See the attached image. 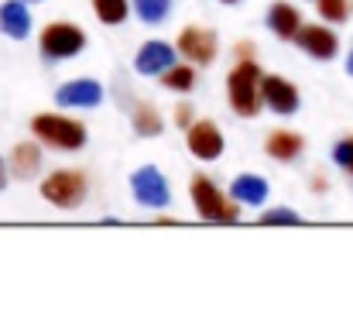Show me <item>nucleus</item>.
<instances>
[{
    "mask_svg": "<svg viewBox=\"0 0 353 336\" xmlns=\"http://www.w3.org/2000/svg\"><path fill=\"white\" fill-rule=\"evenodd\" d=\"M38 165H41L38 144H31V141L14 144V151H10V172H14L17 179H31V175L38 172Z\"/></svg>",
    "mask_w": 353,
    "mask_h": 336,
    "instance_id": "2eb2a0df",
    "label": "nucleus"
},
{
    "mask_svg": "<svg viewBox=\"0 0 353 336\" xmlns=\"http://www.w3.org/2000/svg\"><path fill=\"white\" fill-rule=\"evenodd\" d=\"M172 62H175V52H172L165 41H148V45L137 52L134 69H137L141 76H161V72L172 69Z\"/></svg>",
    "mask_w": 353,
    "mask_h": 336,
    "instance_id": "f8f14e48",
    "label": "nucleus"
},
{
    "mask_svg": "<svg viewBox=\"0 0 353 336\" xmlns=\"http://www.w3.org/2000/svg\"><path fill=\"white\" fill-rule=\"evenodd\" d=\"M189 192H192V206L203 220H210V224H236L240 220V206L234 203V196L227 199L206 175H196L189 182Z\"/></svg>",
    "mask_w": 353,
    "mask_h": 336,
    "instance_id": "f03ea898",
    "label": "nucleus"
},
{
    "mask_svg": "<svg viewBox=\"0 0 353 336\" xmlns=\"http://www.w3.org/2000/svg\"><path fill=\"white\" fill-rule=\"evenodd\" d=\"M31 130H34L38 141L62 148V151H79L86 144V127L79 120H69V117H59V113H38L31 120Z\"/></svg>",
    "mask_w": 353,
    "mask_h": 336,
    "instance_id": "7ed1b4c3",
    "label": "nucleus"
},
{
    "mask_svg": "<svg viewBox=\"0 0 353 336\" xmlns=\"http://www.w3.org/2000/svg\"><path fill=\"white\" fill-rule=\"evenodd\" d=\"M319 14H323L326 21L340 24V21H347V14H350V3H347V0H319Z\"/></svg>",
    "mask_w": 353,
    "mask_h": 336,
    "instance_id": "4be33fe9",
    "label": "nucleus"
},
{
    "mask_svg": "<svg viewBox=\"0 0 353 336\" xmlns=\"http://www.w3.org/2000/svg\"><path fill=\"white\" fill-rule=\"evenodd\" d=\"M333 161L340 165V168H347L353 175V137H343L336 148H333Z\"/></svg>",
    "mask_w": 353,
    "mask_h": 336,
    "instance_id": "5701e85b",
    "label": "nucleus"
},
{
    "mask_svg": "<svg viewBox=\"0 0 353 336\" xmlns=\"http://www.w3.org/2000/svg\"><path fill=\"white\" fill-rule=\"evenodd\" d=\"M130 189L137 196V203L151 206V210H161L168 206V186H165V175L154 168V165H144L130 175Z\"/></svg>",
    "mask_w": 353,
    "mask_h": 336,
    "instance_id": "423d86ee",
    "label": "nucleus"
},
{
    "mask_svg": "<svg viewBox=\"0 0 353 336\" xmlns=\"http://www.w3.org/2000/svg\"><path fill=\"white\" fill-rule=\"evenodd\" d=\"M179 52L189 59V62H199V66H210L216 59V34L210 28H185L179 34Z\"/></svg>",
    "mask_w": 353,
    "mask_h": 336,
    "instance_id": "0eeeda50",
    "label": "nucleus"
},
{
    "mask_svg": "<svg viewBox=\"0 0 353 336\" xmlns=\"http://www.w3.org/2000/svg\"><path fill=\"white\" fill-rule=\"evenodd\" d=\"M103 100V86L97 79H72L55 93L59 107H97Z\"/></svg>",
    "mask_w": 353,
    "mask_h": 336,
    "instance_id": "9d476101",
    "label": "nucleus"
},
{
    "mask_svg": "<svg viewBox=\"0 0 353 336\" xmlns=\"http://www.w3.org/2000/svg\"><path fill=\"white\" fill-rule=\"evenodd\" d=\"M175 123H182V127H192V110H189L185 103L175 110Z\"/></svg>",
    "mask_w": 353,
    "mask_h": 336,
    "instance_id": "393cba45",
    "label": "nucleus"
},
{
    "mask_svg": "<svg viewBox=\"0 0 353 336\" xmlns=\"http://www.w3.org/2000/svg\"><path fill=\"white\" fill-rule=\"evenodd\" d=\"M261 224H264V226H274V224H299V213H292V210H268V213L261 217Z\"/></svg>",
    "mask_w": 353,
    "mask_h": 336,
    "instance_id": "b1692460",
    "label": "nucleus"
},
{
    "mask_svg": "<svg viewBox=\"0 0 353 336\" xmlns=\"http://www.w3.org/2000/svg\"><path fill=\"white\" fill-rule=\"evenodd\" d=\"M192 79H196V72H192L189 66H172V69L165 72V86H168V90H179V93H185V90L192 86Z\"/></svg>",
    "mask_w": 353,
    "mask_h": 336,
    "instance_id": "412c9836",
    "label": "nucleus"
},
{
    "mask_svg": "<svg viewBox=\"0 0 353 336\" xmlns=\"http://www.w3.org/2000/svg\"><path fill=\"white\" fill-rule=\"evenodd\" d=\"M227 90H230V107L240 117H257V110L264 107V76L254 59H243L230 72Z\"/></svg>",
    "mask_w": 353,
    "mask_h": 336,
    "instance_id": "f257e3e1",
    "label": "nucleus"
},
{
    "mask_svg": "<svg viewBox=\"0 0 353 336\" xmlns=\"http://www.w3.org/2000/svg\"><path fill=\"white\" fill-rule=\"evenodd\" d=\"M347 72L353 76V52H350V59H347Z\"/></svg>",
    "mask_w": 353,
    "mask_h": 336,
    "instance_id": "bb28decb",
    "label": "nucleus"
},
{
    "mask_svg": "<svg viewBox=\"0 0 353 336\" xmlns=\"http://www.w3.org/2000/svg\"><path fill=\"white\" fill-rule=\"evenodd\" d=\"M161 117H158V110L151 107V103H141L137 110H134V130L141 134V137H158L161 134Z\"/></svg>",
    "mask_w": 353,
    "mask_h": 336,
    "instance_id": "a211bd4d",
    "label": "nucleus"
},
{
    "mask_svg": "<svg viewBox=\"0 0 353 336\" xmlns=\"http://www.w3.org/2000/svg\"><path fill=\"white\" fill-rule=\"evenodd\" d=\"M268 155L278 161H292L302 155V137L295 130H274V134H268Z\"/></svg>",
    "mask_w": 353,
    "mask_h": 336,
    "instance_id": "dca6fc26",
    "label": "nucleus"
},
{
    "mask_svg": "<svg viewBox=\"0 0 353 336\" xmlns=\"http://www.w3.org/2000/svg\"><path fill=\"white\" fill-rule=\"evenodd\" d=\"M3 186H7V165L0 161V189H3Z\"/></svg>",
    "mask_w": 353,
    "mask_h": 336,
    "instance_id": "a878e982",
    "label": "nucleus"
},
{
    "mask_svg": "<svg viewBox=\"0 0 353 336\" xmlns=\"http://www.w3.org/2000/svg\"><path fill=\"white\" fill-rule=\"evenodd\" d=\"M264 103L274 113L288 117V113L299 110V90L281 76H264Z\"/></svg>",
    "mask_w": 353,
    "mask_h": 336,
    "instance_id": "9b49d317",
    "label": "nucleus"
},
{
    "mask_svg": "<svg viewBox=\"0 0 353 336\" xmlns=\"http://www.w3.org/2000/svg\"><path fill=\"white\" fill-rule=\"evenodd\" d=\"M189 151L199 158V161H213L223 155V134L216 130V123L210 120H199L189 127Z\"/></svg>",
    "mask_w": 353,
    "mask_h": 336,
    "instance_id": "1a4fd4ad",
    "label": "nucleus"
},
{
    "mask_svg": "<svg viewBox=\"0 0 353 336\" xmlns=\"http://www.w3.org/2000/svg\"><path fill=\"white\" fill-rule=\"evenodd\" d=\"M41 196L52 206H59V210H76L86 199V175L83 172H72V168L55 172V175H48L41 182Z\"/></svg>",
    "mask_w": 353,
    "mask_h": 336,
    "instance_id": "20e7f679",
    "label": "nucleus"
},
{
    "mask_svg": "<svg viewBox=\"0 0 353 336\" xmlns=\"http://www.w3.org/2000/svg\"><path fill=\"white\" fill-rule=\"evenodd\" d=\"M268 28H271L278 38L295 41V34H299V28H302V17H299V10H295L292 3L278 0V3H271V10H268Z\"/></svg>",
    "mask_w": 353,
    "mask_h": 336,
    "instance_id": "ddd939ff",
    "label": "nucleus"
},
{
    "mask_svg": "<svg viewBox=\"0 0 353 336\" xmlns=\"http://www.w3.org/2000/svg\"><path fill=\"white\" fill-rule=\"evenodd\" d=\"M295 45H299L305 55H312V59H333L336 48H340L336 34H333L330 28H323V24H302L299 34H295Z\"/></svg>",
    "mask_w": 353,
    "mask_h": 336,
    "instance_id": "6e6552de",
    "label": "nucleus"
},
{
    "mask_svg": "<svg viewBox=\"0 0 353 336\" xmlns=\"http://www.w3.org/2000/svg\"><path fill=\"white\" fill-rule=\"evenodd\" d=\"M134 7H137L141 21H148V24H158L168 14V0H134Z\"/></svg>",
    "mask_w": 353,
    "mask_h": 336,
    "instance_id": "aec40b11",
    "label": "nucleus"
},
{
    "mask_svg": "<svg viewBox=\"0 0 353 336\" xmlns=\"http://www.w3.org/2000/svg\"><path fill=\"white\" fill-rule=\"evenodd\" d=\"M230 196H234L236 203L257 206V203L268 199V182L257 179V175H240V179H234V186H230Z\"/></svg>",
    "mask_w": 353,
    "mask_h": 336,
    "instance_id": "f3484780",
    "label": "nucleus"
},
{
    "mask_svg": "<svg viewBox=\"0 0 353 336\" xmlns=\"http://www.w3.org/2000/svg\"><path fill=\"white\" fill-rule=\"evenodd\" d=\"M86 45V34L76 28V24H65V21H55L41 31V55L52 59V62H62V59H72L79 55Z\"/></svg>",
    "mask_w": 353,
    "mask_h": 336,
    "instance_id": "39448f33",
    "label": "nucleus"
},
{
    "mask_svg": "<svg viewBox=\"0 0 353 336\" xmlns=\"http://www.w3.org/2000/svg\"><path fill=\"white\" fill-rule=\"evenodd\" d=\"M0 28H3V34H10V38H28V31H31V14H28L24 0H7V3L0 7Z\"/></svg>",
    "mask_w": 353,
    "mask_h": 336,
    "instance_id": "4468645a",
    "label": "nucleus"
},
{
    "mask_svg": "<svg viewBox=\"0 0 353 336\" xmlns=\"http://www.w3.org/2000/svg\"><path fill=\"white\" fill-rule=\"evenodd\" d=\"M220 3H236V0H220Z\"/></svg>",
    "mask_w": 353,
    "mask_h": 336,
    "instance_id": "cd10ccee",
    "label": "nucleus"
},
{
    "mask_svg": "<svg viewBox=\"0 0 353 336\" xmlns=\"http://www.w3.org/2000/svg\"><path fill=\"white\" fill-rule=\"evenodd\" d=\"M93 7L103 24H120L127 17V0H93Z\"/></svg>",
    "mask_w": 353,
    "mask_h": 336,
    "instance_id": "6ab92c4d",
    "label": "nucleus"
}]
</instances>
